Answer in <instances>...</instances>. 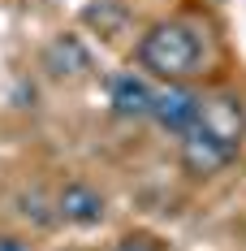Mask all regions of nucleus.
<instances>
[{
	"instance_id": "nucleus-4",
	"label": "nucleus",
	"mask_w": 246,
	"mask_h": 251,
	"mask_svg": "<svg viewBox=\"0 0 246 251\" xmlns=\"http://www.w3.org/2000/svg\"><path fill=\"white\" fill-rule=\"evenodd\" d=\"M108 108L121 122H147L151 108H156V87L143 74L121 70V74H112V82H108Z\"/></svg>"
},
{
	"instance_id": "nucleus-8",
	"label": "nucleus",
	"mask_w": 246,
	"mask_h": 251,
	"mask_svg": "<svg viewBox=\"0 0 246 251\" xmlns=\"http://www.w3.org/2000/svg\"><path fill=\"white\" fill-rule=\"evenodd\" d=\"M112 251H160V243L151 234H125V238H117Z\"/></svg>"
},
{
	"instance_id": "nucleus-2",
	"label": "nucleus",
	"mask_w": 246,
	"mask_h": 251,
	"mask_svg": "<svg viewBox=\"0 0 246 251\" xmlns=\"http://www.w3.org/2000/svg\"><path fill=\"white\" fill-rule=\"evenodd\" d=\"M203 117V96H199L195 87H186V82H164L160 91H156V108H151V122L160 126L164 134H190Z\"/></svg>"
},
{
	"instance_id": "nucleus-5",
	"label": "nucleus",
	"mask_w": 246,
	"mask_h": 251,
	"mask_svg": "<svg viewBox=\"0 0 246 251\" xmlns=\"http://www.w3.org/2000/svg\"><path fill=\"white\" fill-rule=\"evenodd\" d=\"M104 212H108L104 195H99L95 186H87V182H65V186L56 191V217H61L65 226L91 229V226L104 221Z\"/></svg>"
},
{
	"instance_id": "nucleus-9",
	"label": "nucleus",
	"mask_w": 246,
	"mask_h": 251,
	"mask_svg": "<svg viewBox=\"0 0 246 251\" xmlns=\"http://www.w3.org/2000/svg\"><path fill=\"white\" fill-rule=\"evenodd\" d=\"M0 251H35L26 238H18V234H0Z\"/></svg>"
},
{
	"instance_id": "nucleus-7",
	"label": "nucleus",
	"mask_w": 246,
	"mask_h": 251,
	"mask_svg": "<svg viewBox=\"0 0 246 251\" xmlns=\"http://www.w3.org/2000/svg\"><path fill=\"white\" fill-rule=\"evenodd\" d=\"M199 122L207 126V130H216L221 139L229 143H238L242 148V134H246V108L238 96H207L203 100V117Z\"/></svg>"
},
{
	"instance_id": "nucleus-1",
	"label": "nucleus",
	"mask_w": 246,
	"mask_h": 251,
	"mask_svg": "<svg viewBox=\"0 0 246 251\" xmlns=\"http://www.w3.org/2000/svg\"><path fill=\"white\" fill-rule=\"evenodd\" d=\"M207 61V39L195 22H156L138 39V65L164 82H186L195 78Z\"/></svg>"
},
{
	"instance_id": "nucleus-6",
	"label": "nucleus",
	"mask_w": 246,
	"mask_h": 251,
	"mask_svg": "<svg viewBox=\"0 0 246 251\" xmlns=\"http://www.w3.org/2000/svg\"><path fill=\"white\" fill-rule=\"evenodd\" d=\"M44 70L52 78H82L91 70V52L78 35H56L48 48H44Z\"/></svg>"
},
{
	"instance_id": "nucleus-3",
	"label": "nucleus",
	"mask_w": 246,
	"mask_h": 251,
	"mask_svg": "<svg viewBox=\"0 0 246 251\" xmlns=\"http://www.w3.org/2000/svg\"><path fill=\"white\" fill-rule=\"evenodd\" d=\"M233 156H238V143L221 139L216 130H207L203 122H199L190 134H181V169H186L190 177H212V174H221Z\"/></svg>"
}]
</instances>
